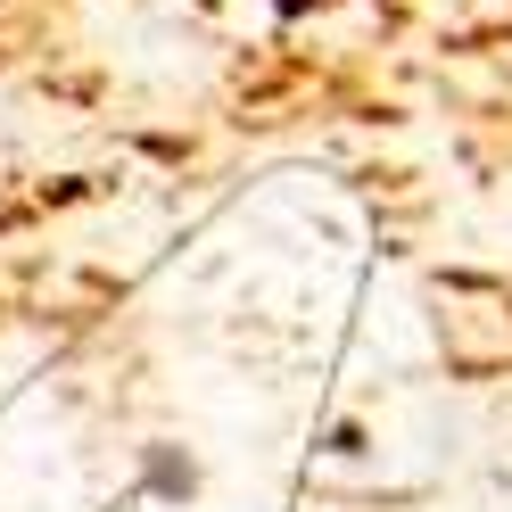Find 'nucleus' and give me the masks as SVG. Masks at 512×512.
Returning <instances> with one entry per match:
<instances>
[{
	"label": "nucleus",
	"instance_id": "obj_1",
	"mask_svg": "<svg viewBox=\"0 0 512 512\" xmlns=\"http://www.w3.org/2000/svg\"><path fill=\"white\" fill-rule=\"evenodd\" d=\"M149 488L157 496H190V488H199V471H190L174 446H149Z\"/></svg>",
	"mask_w": 512,
	"mask_h": 512
},
{
	"label": "nucleus",
	"instance_id": "obj_2",
	"mask_svg": "<svg viewBox=\"0 0 512 512\" xmlns=\"http://www.w3.org/2000/svg\"><path fill=\"white\" fill-rule=\"evenodd\" d=\"M306 9H331V0H273V17H306Z\"/></svg>",
	"mask_w": 512,
	"mask_h": 512
}]
</instances>
